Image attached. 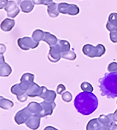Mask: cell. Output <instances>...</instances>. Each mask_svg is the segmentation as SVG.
Segmentation results:
<instances>
[{
	"label": "cell",
	"instance_id": "6da1fadb",
	"mask_svg": "<svg viewBox=\"0 0 117 130\" xmlns=\"http://www.w3.org/2000/svg\"><path fill=\"white\" fill-rule=\"evenodd\" d=\"M98 99L92 93L82 92L76 96L74 105L79 113L89 115L94 112L98 107Z\"/></svg>",
	"mask_w": 117,
	"mask_h": 130
},
{
	"label": "cell",
	"instance_id": "7a4b0ae2",
	"mask_svg": "<svg viewBox=\"0 0 117 130\" xmlns=\"http://www.w3.org/2000/svg\"><path fill=\"white\" fill-rule=\"evenodd\" d=\"M99 84L102 96H106L108 98L117 97V72L106 74L99 80Z\"/></svg>",
	"mask_w": 117,
	"mask_h": 130
},
{
	"label": "cell",
	"instance_id": "3957f363",
	"mask_svg": "<svg viewBox=\"0 0 117 130\" xmlns=\"http://www.w3.org/2000/svg\"><path fill=\"white\" fill-rule=\"evenodd\" d=\"M82 52L84 53V55L91 58L100 57L105 53L106 49H105V47L101 44H99L96 47L87 44L83 47Z\"/></svg>",
	"mask_w": 117,
	"mask_h": 130
},
{
	"label": "cell",
	"instance_id": "277c9868",
	"mask_svg": "<svg viewBox=\"0 0 117 130\" xmlns=\"http://www.w3.org/2000/svg\"><path fill=\"white\" fill-rule=\"evenodd\" d=\"M18 45L21 50H29L30 49H35L39 45V42H37L32 38L23 37L18 39Z\"/></svg>",
	"mask_w": 117,
	"mask_h": 130
},
{
	"label": "cell",
	"instance_id": "5b68a950",
	"mask_svg": "<svg viewBox=\"0 0 117 130\" xmlns=\"http://www.w3.org/2000/svg\"><path fill=\"white\" fill-rule=\"evenodd\" d=\"M58 9L60 13L63 14H68L71 16H76L79 13L80 9L79 7L75 4H70L62 3L58 4Z\"/></svg>",
	"mask_w": 117,
	"mask_h": 130
},
{
	"label": "cell",
	"instance_id": "8992f818",
	"mask_svg": "<svg viewBox=\"0 0 117 130\" xmlns=\"http://www.w3.org/2000/svg\"><path fill=\"white\" fill-rule=\"evenodd\" d=\"M32 115V113L30 112L29 110L26 107L23 108V110L19 111L16 114V115L14 117V120L17 124H22L23 123H26L27 120Z\"/></svg>",
	"mask_w": 117,
	"mask_h": 130
},
{
	"label": "cell",
	"instance_id": "52a82bcc",
	"mask_svg": "<svg viewBox=\"0 0 117 130\" xmlns=\"http://www.w3.org/2000/svg\"><path fill=\"white\" fill-rule=\"evenodd\" d=\"M34 75L31 73H26L21 76V83L19 84L20 87L23 89V91L26 92L28 89L30 88V86L34 83Z\"/></svg>",
	"mask_w": 117,
	"mask_h": 130
},
{
	"label": "cell",
	"instance_id": "ba28073f",
	"mask_svg": "<svg viewBox=\"0 0 117 130\" xmlns=\"http://www.w3.org/2000/svg\"><path fill=\"white\" fill-rule=\"evenodd\" d=\"M48 57L49 60L53 63L58 62L62 57V52L58 44L50 47Z\"/></svg>",
	"mask_w": 117,
	"mask_h": 130
},
{
	"label": "cell",
	"instance_id": "9c48e42d",
	"mask_svg": "<svg viewBox=\"0 0 117 130\" xmlns=\"http://www.w3.org/2000/svg\"><path fill=\"white\" fill-rule=\"evenodd\" d=\"M39 97L44 99L45 101L54 102L55 98H56V93H55V91L48 90L45 86H42L41 87V94L39 95Z\"/></svg>",
	"mask_w": 117,
	"mask_h": 130
},
{
	"label": "cell",
	"instance_id": "30bf717a",
	"mask_svg": "<svg viewBox=\"0 0 117 130\" xmlns=\"http://www.w3.org/2000/svg\"><path fill=\"white\" fill-rule=\"evenodd\" d=\"M4 9L7 12V16L11 18L16 17L20 11V9L17 7L16 2L14 1H9V3L7 7L4 8Z\"/></svg>",
	"mask_w": 117,
	"mask_h": 130
},
{
	"label": "cell",
	"instance_id": "8fae6325",
	"mask_svg": "<svg viewBox=\"0 0 117 130\" xmlns=\"http://www.w3.org/2000/svg\"><path fill=\"white\" fill-rule=\"evenodd\" d=\"M41 105L43 107V117L51 115L53 111L56 106L55 102H48L45 101L41 103Z\"/></svg>",
	"mask_w": 117,
	"mask_h": 130
},
{
	"label": "cell",
	"instance_id": "7c38bea8",
	"mask_svg": "<svg viewBox=\"0 0 117 130\" xmlns=\"http://www.w3.org/2000/svg\"><path fill=\"white\" fill-rule=\"evenodd\" d=\"M12 69L9 65L4 62V57L2 55H1V60H0V75L2 77H7L11 73Z\"/></svg>",
	"mask_w": 117,
	"mask_h": 130
},
{
	"label": "cell",
	"instance_id": "4fadbf2b",
	"mask_svg": "<svg viewBox=\"0 0 117 130\" xmlns=\"http://www.w3.org/2000/svg\"><path fill=\"white\" fill-rule=\"evenodd\" d=\"M27 108L32 113V115H36L40 117H43V107L41 103L36 102H31L27 105Z\"/></svg>",
	"mask_w": 117,
	"mask_h": 130
},
{
	"label": "cell",
	"instance_id": "5bb4252c",
	"mask_svg": "<svg viewBox=\"0 0 117 130\" xmlns=\"http://www.w3.org/2000/svg\"><path fill=\"white\" fill-rule=\"evenodd\" d=\"M107 28L110 32L117 31V13H111L107 23Z\"/></svg>",
	"mask_w": 117,
	"mask_h": 130
},
{
	"label": "cell",
	"instance_id": "9a60e30c",
	"mask_svg": "<svg viewBox=\"0 0 117 130\" xmlns=\"http://www.w3.org/2000/svg\"><path fill=\"white\" fill-rule=\"evenodd\" d=\"M40 122H41V117L36 115H33L27 120L26 124V126L29 129L32 130H36L39 128Z\"/></svg>",
	"mask_w": 117,
	"mask_h": 130
},
{
	"label": "cell",
	"instance_id": "2e32d148",
	"mask_svg": "<svg viewBox=\"0 0 117 130\" xmlns=\"http://www.w3.org/2000/svg\"><path fill=\"white\" fill-rule=\"evenodd\" d=\"M98 119L103 126H106V127H109V128H111L115 124V122L113 119L112 114H109L108 115H101L99 117Z\"/></svg>",
	"mask_w": 117,
	"mask_h": 130
},
{
	"label": "cell",
	"instance_id": "e0dca14e",
	"mask_svg": "<svg viewBox=\"0 0 117 130\" xmlns=\"http://www.w3.org/2000/svg\"><path fill=\"white\" fill-rule=\"evenodd\" d=\"M41 92V87H40L36 83H33L28 89V91H26V94L28 95L29 97L34 98L36 96L39 97Z\"/></svg>",
	"mask_w": 117,
	"mask_h": 130
},
{
	"label": "cell",
	"instance_id": "ac0fdd59",
	"mask_svg": "<svg viewBox=\"0 0 117 130\" xmlns=\"http://www.w3.org/2000/svg\"><path fill=\"white\" fill-rule=\"evenodd\" d=\"M15 25V21L10 19H4L1 23V29L4 32H9L14 28Z\"/></svg>",
	"mask_w": 117,
	"mask_h": 130
},
{
	"label": "cell",
	"instance_id": "d6986e66",
	"mask_svg": "<svg viewBox=\"0 0 117 130\" xmlns=\"http://www.w3.org/2000/svg\"><path fill=\"white\" fill-rule=\"evenodd\" d=\"M43 41L46 42L47 44H48L51 47V46L56 45L58 40L56 38V36H55L54 35H53L48 32H45V35H44Z\"/></svg>",
	"mask_w": 117,
	"mask_h": 130
},
{
	"label": "cell",
	"instance_id": "ffe728a7",
	"mask_svg": "<svg viewBox=\"0 0 117 130\" xmlns=\"http://www.w3.org/2000/svg\"><path fill=\"white\" fill-rule=\"evenodd\" d=\"M48 15L52 18H55L58 16L60 11L58 9V4L53 2L48 7Z\"/></svg>",
	"mask_w": 117,
	"mask_h": 130
},
{
	"label": "cell",
	"instance_id": "44dd1931",
	"mask_svg": "<svg viewBox=\"0 0 117 130\" xmlns=\"http://www.w3.org/2000/svg\"><path fill=\"white\" fill-rule=\"evenodd\" d=\"M20 7H21V9L23 12L30 13L33 9L34 5L32 2H31L30 0H24L21 3Z\"/></svg>",
	"mask_w": 117,
	"mask_h": 130
},
{
	"label": "cell",
	"instance_id": "7402d4cb",
	"mask_svg": "<svg viewBox=\"0 0 117 130\" xmlns=\"http://www.w3.org/2000/svg\"><path fill=\"white\" fill-rule=\"evenodd\" d=\"M101 127V124L99 120V119L94 118L88 122L87 125V130H97Z\"/></svg>",
	"mask_w": 117,
	"mask_h": 130
},
{
	"label": "cell",
	"instance_id": "603a6c76",
	"mask_svg": "<svg viewBox=\"0 0 117 130\" xmlns=\"http://www.w3.org/2000/svg\"><path fill=\"white\" fill-rule=\"evenodd\" d=\"M0 107L2 109H4L5 110H9L14 106V103L10 100H8L7 98L2 97L0 98Z\"/></svg>",
	"mask_w": 117,
	"mask_h": 130
},
{
	"label": "cell",
	"instance_id": "cb8c5ba5",
	"mask_svg": "<svg viewBox=\"0 0 117 130\" xmlns=\"http://www.w3.org/2000/svg\"><path fill=\"white\" fill-rule=\"evenodd\" d=\"M11 91L14 95H16L17 98L19 97L23 96L25 94H26V92L23 91L22 88L20 87L19 84H17L14 85L11 88Z\"/></svg>",
	"mask_w": 117,
	"mask_h": 130
},
{
	"label": "cell",
	"instance_id": "d4e9b609",
	"mask_svg": "<svg viewBox=\"0 0 117 130\" xmlns=\"http://www.w3.org/2000/svg\"><path fill=\"white\" fill-rule=\"evenodd\" d=\"M57 44L58 45L60 49L62 54L63 52H67L70 50V45L67 40H58V41L57 42Z\"/></svg>",
	"mask_w": 117,
	"mask_h": 130
},
{
	"label": "cell",
	"instance_id": "484cf974",
	"mask_svg": "<svg viewBox=\"0 0 117 130\" xmlns=\"http://www.w3.org/2000/svg\"><path fill=\"white\" fill-rule=\"evenodd\" d=\"M44 35H45V32L42 31L41 30H36L33 32L32 38L37 42H40L41 40H43Z\"/></svg>",
	"mask_w": 117,
	"mask_h": 130
},
{
	"label": "cell",
	"instance_id": "4316f807",
	"mask_svg": "<svg viewBox=\"0 0 117 130\" xmlns=\"http://www.w3.org/2000/svg\"><path fill=\"white\" fill-rule=\"evenodd\" d=\"M62 58L65 59H68V60H75L76 57H77V55L75 53L74 51L72 50H69V51H67V52H63L62 54Z\"/></svg>",
	"mask_w": 117,
	"mask_h": 130
},
{
	"label": "cell",
	"instance_id": "83f0119b",
	"mask_svg": "<svg viewBox=\"0 0 117 130\" xmlns=\"http://www.w3.org/2000/svg\"><path fill=\"white\" fill-rule=\"evenodd\" d=\"M81 89L84 92H89V93H92L93 91V87L89 82H82L81 84Z\"/></svg>",
	"mask_w": 117,
	"mask_h": 130
},
{
	"label": "cell",
	"instance_id": "f1b7e54d",
	"mask_svg": "<svg viewBox=\"0 0 117 130\" xmlns=\"http://www.w3.org/2000/svg\"><path fill=\"white\" fill-rule=\"evenodd\" d=\"M62 98L65 102L69 103V102H70L72 101V94L69 91H65L62 94Z\"/></svg>",
	"mask_w": 117,
	"mask_h": 130
},
{
	"label": "cell",
	"instance_id": "f546056e",
	"mask_svg": "<svg viewBox=\"0 0 117 130\" xmlns=\"http://www.w3.org/2000/svg\"><path fill=\"white\" fill-rule=\"evenodd\" d=\"M32 2L35 4H44L49 6L53 3V0H32Z\"/></svg>",
	"mask_w": 117,
	"mask_h": 130
},
{
	"label": "cell",
	"instance_id": "4dcf8cb0",
	"mask_svg": "<svg viewBox=\"0 0 117 130\" xmlns=\"http://www.w3.org/2000/svg\"><path fill=\"white\" fill-rule=\"evenodd\" d=\"M108 71L110 72H117V63L116 62H111L108 66Z\"/></svg>",
	"mask_w": 117,
	"mask_h": 130
},
{
	"label": "cell",
	"instance_id": "1f68e13d",
	"mask_svg": "<svg viewBox=\"0 0 117 130\" xmlns=\"http://www.w3.org/2000/svg\"><path fill=\"white\" fill-rule=\"evenodd\" d=\"M110 40L111 42L114 43H116L117 42V31H114V32H110Z\"/></svg>",
	"mask_w": 117,
	"mask_h": 130
},
{
	"label": "cell",
	"instance_id": "d6a6232c",
	"mask_svg": "<svg viewBox=\"0 0 117 130\" xmlns=\"http://www.w3.org/2000/svg\"><path fill=\"white\" fill-rule=\"evenodd\" d=\"M65 91V86L63 84H59L57 87V93L58 94H62V92Z\"/></svg>",
	"mask_w": 117,
	"mask_h": 130
},
{
	"label": "cell",
	"instance_id": "836d02e7",
	"mask_svg": "<svg viewBox=\"0 0 117 130\" xmlns=\"http://www.w3.org/2000/svg\"><path fill=\"white\" fill-rule=\"evenodd\" d=\"M9 3V1L8 0H1V6H0V9H4L5 7H7V5Z\"/></svg>",
	"mask_w": 117,
	"mask_h": 130
},
{
	"label": "cell",
	"instance_id": "e575fe53",
	"mask_svg": "<svg viewBox=\"0 0 117 130\" xmlns=\"http://www.w3.org/2000/svg\"><path fill=\"white\" fill-rule=\"evenodd\" d=\"M112 116H113V119H114V122H117V110L115 111V112L114 114H112Z\"/></svg>",
	"mask_w": 117,
	"mask_h": 130
},
{
	"label": "cell",
	"instance_id": "d590c367",
	"mask_svg": "<svg viewBox=\"0 0 117 130\" xmlns=\"http://www.w3.org/2000/svg\"><path fill=\"white\" fill-rule=\"evenodd\" d=\"M97 130H111V128L108 127H106V126H101L100 128H99Z\"/></svg>",
	"mask_w": 117,
	"mask_h": 130
},
{
	"label": "cell",
	"instance_id": "8d00e7d4",
	"mask_svg": "<svg viewBox=\"0 0 117 130\" xmlns=\"http://www.w3.org/2000/svg\"><path fill=\"white\" fill-rule=\"evenodd\" d=\"M44 130H58L57 129H55V128H54V127H51V126H48V127H46L45 129H44Z\"/></svg>",
	"mask_w": 117,
	"mask_h": 130
},
{
	"label": "cell",
	"instance_id": "74e56055",
	"mask_svg": "<svg viewBox=\"0 0 117 130\" xmlns=\"http://www.w3.org/2000/svg\"><path fill=\"white\" fill-rule=\"evenodd\" d=\"M111 130H117V124H114L113 127H111Z\"/></svg>",
	"mask_w": 117,
	"mask_h": 130
},
{
	"label": "cell",
	"instance_id": "f35d334b",
	"mask_svg": "<svg viewBox=\"0 0 117 130\" xmlns=\"http://www.w3.org/2000/svg\"><path fill=\"white\" fill-rule=\"evenodd\" d=\"M15 2H16L17 4H21V3L22 2L21 0H15Z\"/></svg>",
	"mask_w": 117,
	"mask_h": 130
},
{
	"label": "cell",
	"instance_id": "ab89813d",
	"mask_svg": "<svg viewBox=\"0 0 117 130\" xmlns=\"http://www.w3.org/2000/svg\"><path fill=\"white\" fill-rule=\"evenodd\" d=\"M116 103H117V102H116Z\"/></svg>",
	"mask_w": 117,
	"mask_h": 130
}]
</instances>
